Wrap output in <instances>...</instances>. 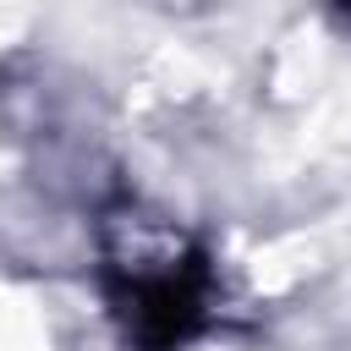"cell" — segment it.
Masks as SVG:
<instances>
[{
  "mask_svg": "<svg viewBox=\"0 0 351 351\" xmlns=\"http://www.w3.org/2000/svg\"><path fill=\"white\" fill-rule=\"evenodd\" d=\"M99 247H104V296L137 351H176L203 329L208 263L176 219L143 203H121L104 214Z\"/></svg>",
  "mask_w": 351,
  "mask_h": 351,
  "instance_id": "6da1fadb",
  "label": "cell"
},
{
  "mask_svg": "<svg viewBox=\"0 0 351 351\" xmlns=\"http://www.w3.org/2000/svg\"><path fill=\"white\" fill-rule=\"evenodd\" d=\"M346 22H351V16H346Z\"/></svg>",
  "mask_w": 351,
  "mask_h": 351,
  "instance_id": "7a4b0ae2",
  "label": "cell"
}]
</instances>
